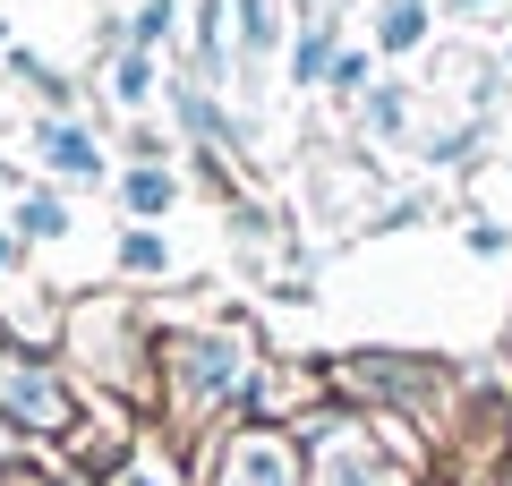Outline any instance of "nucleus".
I'll return each mask as SVG.
<instances>
[{"mask_svg": "<svg viewBox=\"0 0 512 486\" xmlns=\"http://www.w3.org/2000/svg\"><path fill=\"white\" fill-rule=\"evenodd\" d=\"M77 384H69V367L52 359V350H35V342H0V418L18 435H69L77 427Z\"/></svg>", "mask_w": 512, "mask_h": 486, "instance_id": "4", "label": "nucleus"}, {"mask_svg": "<svg viewBox=\"0 0 512 486\" xmlns=\"http://www.w3.org/2000/svg\"><path fill=\"white\" fill-rule=\"evenodd\" d=\"M120 273L128 282H171V239L154 222H128L120 231Z\"/></svg>", "mask_w": 512, "mask_h": 486, "instance_id": "12", "label": "nucleus"}, {"mask_svg": "<svg viewBox=\"0 0 512 486\" xmlns=\"http://www.w3.org/2000/svg\"><path fill=\"white\" fill-rule=\"evenodd\" d=\"M171 26H180V0H137V18H128V43H137V52H163Z\"/></svg>", "mask_w": 512, "mask_h": 486, "instance_id": "17", "label": "nucleus"}, {"mask_svg": "<svg viewBox=\"0 0 512 486\" xmlns=\"http://www.w3.org/2000/svg\"><path fill=\"white\" fill-rule=\"evenodd\" d=\"M111 486H154V469H137V461H120V478Z\"/></svg>", "mask_w": 512, "mask_h": 486, "instance_id": "23", "label": "nucleus"}, {"mask_svg": "<svg viewBox=\"0 0 512 486\" xmlns=\"http://www.w3.org/2000/svg\"><path fill=\"white\" fill-rule=\"evenodd\" d=\"M231 43H239V86H265V69L291 52V0H231Z\"/></svg>", "mask_w": 512, "mask_h": 486, "instance_id": "8", "label": "nucleus"}, {"mask_svg": "<svg viewBox=\"0 0 512 486\" xmlns=\"http://www.w3.org/2000/svg\"><path fill=\"white\" fill-rule=\"evenodd\" d=\"M214 486H308V444H291L282 427H239L231 444H222V469Z\"/></svg>", "mask_w": 512, "mask_h": 486, "instance_id": "6", "label": "nucleus"}, {"mask_svg": "<svg viewBox=\"0 0 512 486\" xmlns=\"http://www.w3.org/2000/svg\"><path fill=\"white\" fill-rule=\"evenodd\" d=\"M436 35V0H384L376 9V60H402V52H419V43Z\"/></svg>", "mask_w": 512, "mask_h": 486, "instance_id": "10", "label": "nucleus"}, {"mask_svg": "<svg viewBox=\"0 0 512 486\" xmlns=\"http://www.w3.org/2000/svg\"><path fill=\"white\" fill-rule=\"evenodd\" d=\"M18 239H26V248H43V239H69V205H60L52 180H35V188L18 197Z\"/></svg>", "mask_w": 512, "mask_h": 486, "instance_id": "13", "label": "nucleus"}, {"mask_svg": "<svg viewBox=\"0 0 512 486\" xmlns=\"http://www.w3.org/2000/svg\"><path fill=\"white\" fill-rule=\"evenodd\" d=\"M256 384V342L248 324H188V333H163V401L180 418H214L231 410L239 393Z\"/></svg>", "mask_w": 512, "mask_h": 486, "instance_id": "1", "label": "nucleus"}, {"mask_svg": "<svg viewBox=\"0 0 512 486\" xmlns=\"http://www.w3.org/2000/svg\"><path fill=\"white\" fill-rule=\"evenodd\" d=\"M436 9H444V18H487L495 0H436Z\"/></svg>", "mask_w": 512, "mask_h": 486, "instance_id": "21", "label": "nucleus"}, {"mask_svg": "<svg viewBox=\"0 0 512 486\" xmlns=\"http://www.w3.org/2000/svg\"><path fill=\"white\" fill-rule=\"evenodd\" d=\"M26 444H35V435H18V427H9V418H0V486H9V478H26V469H35V461H26Z\"/></svg>", "mask_w": 512, "mask_h": 486, "instance_id": "18", "label": "nucleus"}, {"mask_svg": "<svg viewBox=\"0 0 512 486\" xmlns=\"http://www.w3.org/2000/svg\"><path fill=\"white\" fill-rule=\"evenodd\" d=\"M470 256H504V222H470Z\"/></svg>", "mask_w": 512, "mask_h": 486, "instance_id": "19", "label": "nucleus"}, {"mask_svg": "<svg viewBox=\"0 0 512 486\" xmlns=\"http://www.w3.org/2000/svg\"><path fill=\"white\" fill-rule=\"evenodd\" d=\"M171 205H180V171L171 162H128L120 171V214L128 222H163Z\"/></svg>", "mask_w": 512, "mask_h": 486, "instance_id": "9", "label": "nucleus"}, {"mask_svg": "<svg viewBox=\"0 0 512 486\" xmlns=\"http://www.w3.org/2000/svg\"><path fill=\"white\" fill-rule=\"evenodd\" d=\"M0 197H26V180H18V162L0 154Z\"/></svg>", "mask_w": 512, "mask_h": 486, "instance_id": "22", "label": "nucleus"}, {"mask_svg": "<svg viewBox=\"0 0 512 486\" xmlns=\"http://www.w3.org/2000/svg\"><path fill=\"white\" fill-rule=\"evenodd\" d=\"M504 69H512V43H504Z\"/></svg>", "mask_w": 512, "mask_h": 486, "instance_id": "26", "label": "nucleus"}, {"mask_svg": "<svg viewBox=\"0 0 512 486\" xmlns=\"http://www.w3.org/2000/svg\"><path fill=\"white\" fill-rule=\"evenodd\" d=\"M504 359H512V324H504Z\"/></svg>", "mask_w": 512, "mask_h": 486, "instance_id": "25", "label": "nucleus"}, {"mask_svg": "<svg viewBox=\"0 0 512 486\" xmlns=\"http://www.w3.org/2000/svg\"><path fill=\"white\" fill-rule=\"evenodd\" d=\"M325 384H342L367 410H410V418L453 410V393H461V376L444 359H402V350H350V359L325 367Z\"/></svg>", "mask_w": 512, "mask_h": 486, "instance_id": "3", "label": "nucleus"}, {"mask_svg": "<svg viewBox=\"0 0 512 486\" xmlns=\"http://www.w3.org/2000/svg\"><path fill=\"white\" fill-rule=\"evenodd\" d=\"M120 333H146L128 299H111V290H86V299H69V350L111 384V393H128V384H137V350H120Z\"/></svg>", "mask_w": 512, "mask_h": 486, "instance_id": "5", "label": "nucleus"}, {"mask_svg": "<svg viewBox=\"0 0 512 486\" xmlns=\"http://www.w3.org/2000/svg\"><path fill=\"white\" fill-rule=\"evenodd\" d=\"M359 120H367L376 145H419V137H410V86H402V77H376V86L359 94Z\"/></svg>", "mask_w": 512, "mask_h": 486, "instance_id": "11", "label": "nucleus"}, {"mask_svg": "<svg viewBox=\"0 0 512 486\" xmlns=\"http://www.w3.org/2000/svg\"><path fill=\"white\" fill-rule=\"evenodd\" d=\"M9 486H18V478H9Z\"/></svg>", "mask_w": 512, "mask_h": 486, "instance_id": "27", "label": "nucleus"}, {"mask_svg": "<svg viewBox=\"0 0 512 486\" xmlns=\"http://www.w3.org/2000/svg\"><path fill=\"white\" fill-rule=\"evenodd\" d=\"M26 145H35V162L52 171V180H69V188H94L111 171L103 162V137H94L86 120H69V111H43L35 128H26Z\"/></svg>", "mask_w": 512, "mask_h": 486, "instance_id": "7", "label": "nucleus"}, {"mask_svg": "<svg viewBox=\"0 0 512 486\" xmlns=\"http://www.w3.org/2000/svg\"><path fill=\"white\" fill-rule=\"evenodd\" d=\"M308 486H419V452L384 435L367 410H325L308 427Z\"/></svg>", "mask_w": 512, "mask_h": 486, "instance_id": "2", "label": "nucleus"}, {"mask_svg": "<svg viewBox=\"0 0 512 486\" xmlns=\"http://www.w3.org/2000/svg\"><path fill=\"white\" fill-rule=\"evenodd\" d=\"M325 86H333V103H359V94L376 86V43H342L333 69H325Z\"/></svg>", "mask_w": 512, "mask_h": 486, "instance_id": "16", "label": "nucleus"}, {"mask_svg": "<svg viewBox=\"0 0 512 486\" xmlns=\"http://www.w3.org/2000/svg\"><path fill=\"white\" fill-rule=\"evenodd\" d=\"M0 52H18V43H9V18H0Z\"/></svg>", "mask_w": 512, "mask_h": 486, "instance_id": "24", "label": "nucleus"}, {"mask_svg": "<svg viewBox=\"0 0 512 486\" xmlns=\"http://www.w3.org/2000/svg\"><path fill=\"white\" fill-rule=\"evenodd\" d=\"M9 77H18V86H35V94H43V111H69V103H77L69 69H52V60H43V52H26V43L9 52Z\"/></svg>", "mask_w": 512, "mask_h": 486, "instance_id": "15", "label": "nucleus"}, {"mask_svg": "<svg viewBox=\"0 0 512 486\" xmlns=\"http://www.w3.org/2000/svg\"><path fill=\"white\" fill-rule=\"evenodd\" d=\"M111 94H120L128 111H137V103H154V94H163V69H154V52L120 43V52H111Z\"/></svg>", "mask_w": 512, "mask_h": 486, "instance_id": "14", "label": "nucleus"}, {"mask_svg": "<svg viewBox=\"0 0 512 486\" xmlns=\"http://www.w3.org/2000/svg\"><path fill=\"white\" fill-rule=\"evenodd\" d=\"M18 265H26V239H18V231H0V282H9Z\"/></svg>", "mask_w": 512, "mask_h": 486, "instance_id": "20", "label": "nucleus"}]
</instances>
